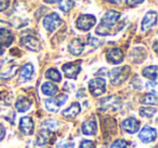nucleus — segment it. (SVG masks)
<instances>
[{
	"instance_id": "nucleus-1",
	"label": "nucleus",
	"mask_w": 158,
	"mask_h": 148,
	"mask_svg": "<svg viewBox=\"0 0 158 148\" xmlns=\"http://www.w3.org/2000/svg\"><path fill=\"white\" fill-rule=\"evenodd\" d=\"M120 18V12L116 10H108L103 15L100 25L97 27L95 33L100 36H108L110 35L113 27L117 24L118 20Z\"/></svg>"
},
{
	"instance_id": "nucleus-2",
	"label": "nucleus",
	"mask_w": 158,
	"mask_h": 148,
	"mask_svg": "<svg viewBox=\"0 0 158 148\" xmlns=\"http://www.w3.org/2000/svg\"><path fill=\"white\" fill-rule=\"evenodd\" d=\"M130 67L129 66H123V67H115L108 72L110 83L113 85H119L129 77Z\"/></svg>"
},
{
	"instance_id": "nucleus-3",
	"label": "nucleus",
	"mask_w": 158,
	"mask_h": 148,
	"mask_svg": "<svg viewBox=\"0 0 158 148\" xmlns=\"http://www.w3.org/2000/svg\"><path fill=\"white\" fill-rule=\"evenodd\" d=\"M88 87L93 96H100L106 91V81L103 78H93L89 81Z\"/></svg>"
},
{
	"instance_id": "nucleus-4",
	"label": "nucleus",
	"mask_w": 158,
	"mask_h": 148,
	"mask_svg": "<svg viewBox=\"0 0 158 148\" xmlns=\"http://www.w3.org/2000/svg\"><path fill=\"white\" fill-rule=\"evenodd\" d=\"M97 23V18L95 16L91 15V14H82L78 18L76 22L77 28L80 29L82 31H88L92 28Z\"/></svg>"
},
{
	"instance_id": "nucleus-5",
	"label": "nucleus",
	"mask_w": 158,
	"mask_h": 148,
	"mask_svg": "<svg viewBox=\"0 0 158 148\" xmlns=\"http://www.w3.org/2000/svg\"><path fill=\"white\" fill-rule=\"evenodd\" d=\"M67 101V95L66 94H60L57 97L55 98H48L44 101V105L46 108L51 113H57L60 109V107L63 104H65V102Z\"/></svg>"
},
{
	"instance_id": "nucleus-6",
	"label": "nucleus",
	"mask_w": 158,
	"mask_h": 148,
	"mask_svg": "<svg viewBox=\"0 0 158 148\" xmlns=\"http://www.w3.org/2000/svg\"><path fill=\"white\" fill-rule=\"evenodd\" d=\"M62 20L57 13H51L44 20V26L48 31H54L61 26Z\"/></svg>"
},
{
	"instance_id": "nucleus-7",
	"label": "nucleus",
	"mask_w": 158,
	"mask_h": 148,
	"mask_svg": "<svg viewBox=\"0 0 158 148\" xmlns=\"http://www.w3.org/2000/svg\"><path fill=\"white\" fill-rule=\"evenodd\" d=\"M65 76L68 79H76L78 74L81 70V66H80V62H75V63H67L64 64L62 66Z\"/></svg>"
},
{
	"instance_id": "nucleus-8",
	"label": "nucleus",
	"mask_w": 158,
	"mask_h": 148,
	"mask_svg": "<svg viewBox=\"0 0 158 148\" xmlns=\"http://www.w3.org/2000/svg\"><path fill=\"white\" fill-rule=\"evenodd\" d=\"M156 137H157V131H156V129L149 125H145L139 133V138L143 143H152L155 141Z\"/></svg>"
},
{
	"instance_id": "nucleus-9",
	"label": "nucleus",
	"mask_w": 158,
	"mask_h": 148,
	"mask_svg": "<svg viewBox=\"0 0 158 148\" xmlns=\"http://www.w3.org/2000/svg\"><path fill=\"white\" fill-rule=\"evenodd\" d=\"M21 43L27 48L28 50L34 51V52H37V51L40 50V42L35 36L33 35H26L23 36L21 38Z\"/></svg>"
},
{
	"instance_id": "nucleus-10",
	"label": "nucleus",
	"mask_w": 158,
	"mask_h": 148,
	"mask_svg": "<svg viewBox=\"0 0 158 148\" xmlns=\"http://www.w3.org/2000/svg\"><path fill=\"white\" fill-rule=\"evenodd\" d=\"M106 59L110 64H120L123 61V52L119 48H112L106 51Z\"/></svg>"
},
{
	"instance_id": "nucleus-11",
	"label": "nucleus",
	"mask_w": 158,
	"mask_h": 148,
	"mask_svg": "<svg viewBox=\"0 0 158 148\" xmlns=\"http://www.w3.org/2000/svg\"><path fill=\"white\" fill-rule=\"evenodd\" d=\"M121 126H123V131H126L127 133L134 134V133L139 132V130H140V122L135 118L130 117L123 120V123H121Z\"/></svg>"
},
{
	"instance_id": "nucleus-12",
	"label": "nucleus",
	"mask_w": 158,
	"mask_h": 148,
	"mask_svg": "<svg viewBox=\"0 0 158 148\" xmlns=\"http://www.w3.org/2000/svg\"><path fill=\"white\" fill-rule=\"evenodd\" d=\"M157 22V13L156 11H149L146 13V15L144 16L142 23H141V28L143 31H146L147 29H151L152 27H154Z\"/></svg>"
},
{
	"instance_id": "nucleus-13",
	"label": "nucleus",
	"mask_w": 158,
	"mask_h": 148,
	"mask_svg": "<svg viewBox=\"0 0 158 148\" xmlns=\"http://www.w3.org/2000/svg\"><path fill=\"white\" fill-rule=\"evenodd\" d=\"M84 49H85V43L82 42L81 39H78V38L73 39L69 42V44H68V51H69L70 54L75 55V56L81 54Z\"/></svg>"
},
{
	"instance_id": "nucleus-14",
	"label": "nucleus",
	"mask_w": 158,
	"mask_h": 148,
	"mask_svg": "<svg viewBox=\"0 0 158 148\" xmlns=\"http://www.w3.org/2000/svg\"><path fill=\"white\" fill-rule=\"evenodd\" d=\"M20 130L25 135H31L34 133V122L31 117H23L20 120Z\"/></svg>"
},
{
	"instance_id": "nucleus-15",
	"label": "nucleus",
	"mask_w": 158,
	"mask_h": 148,
	"mask_svg": "<svg viewBox=\"0 0 158 148\" xmlns=\"http://www.w3.org/2000/svg\"><path fill=\"white\" fill-rule=\"evenodd\" d=\"M120 104V100L117 96H110L102 100L101 108L103 110H110V109H117Z\"/></svg>"
},
{
	"instance_id": "nucleus-16",
	"label": "nucleus",
	"mask_w": 158,
	"mask_h": 148,
	"mask_svg": "<svg viewBox=\"0 0 158 148\" xmlns=\"http://www.w3.org/2000/svg\"><path fill=\"white\" fill-rule=\"evenodd\" d=\"M98 131V124L94 120H87L82 123L81 125V132L85 135H94L97 134Z\"/></svg>"
},
{
	"instance_id": "nucleus-17",
	"label": "nucleus",
	"mask_w": 158,
	"mask_h": 148,
	"mask_svg": "<svg viewBox=\"0 0 158 148\" xmlns=\"http://www.w3.org/2000/svg\"><path fill=\"white\" fill-rule=\"evenodd\" d=\"M31 106V101L26 96H20L15 103V109L19 113H25Z\"/></svg>"
},
{
	"instance_id": "nucleus-18",
	"label": "nucleus",
	"mask_w": 158,
	"mask_h": 148,
	"mask_svg": "<svg viewBox=\"0 0 158 148\" xmlns=\"http://www.w3.org/2000/svg\"><path fill=\"white\" fill-rule=\"evenodd\" d=\"M34 74V66L31 63H26L22 68H21L20 72V80L21 82H25V81L29 80V79L33 77Z\"/></svg>"
},
{
	"instance_id": "nucleus-19",
	"label": "nucleus",
	"mask_w": 158,
	"mask_h": 148,
	"mask_svg": "<svg viewBox=\"0 0 158 148\" xmlns=\"http://www.w3.org/2000/svg\"><path fill=\"white\" fill-rule=\"evenodd\" d=\"M13 41V35L11 31L7 28H0V46L9 47Z\"/></svg>"
},
{
	"instance_id": "nucleus-20",
	"label": "nucleus",
	"mask_w": 158,
	"mask_h": 148,
	"mask_svg": "<svg viewBox=\"0 0 158 148\" xmlns=\"http://www.w3.org/2000/svg\"><path fill=\"white\" fill-rule=\"evenodd\" d=\"M80 110H81L80 104H79V103H73L68 108L64 109V110L62 111V116L65 118H70V119H73V118H75L80 113Z\"/></svg>"
},
{
	"instance_id": "nucleus-21",
	"label": "nucleus",
	"mask_w": 158,
	"mask_h": 148,
	"mask_svg": "<svg viewBox=\"0 0 158 148\" xmlns=\"http://www.w3.org/2000/svg\"><path fill=\"white\" fill-rule=\"evenodd\" d=\"M41 91L44 95L54 96L57 93V91H59V88H57L56 84H54L52 82H44L41 85Z\"/></svg>"
},
{
	"instance_id": "nucleus-22",
	"label": "nucleus",
	"mask_w": 158,
	"mask_h": 148,
	"mask_svg": "<svg viewBox=\"0 0 158 148\" xmlns=\"http://www.w3.org/2000/svg\"><path fill=\"white\" fill-rule=\"evenodd\" d=\"M142 75L145 78L149 79V80L156 81L157 80V66L153 65V66H148V67L144 68L142 72Z\"/></svg>"
},
{
	"instance_id": "nucleus-23",
	"label": "nucleus",
	"mask_w": 158,
	"mask_h": 148,
	"mask_svg": "<svg viewBox=\"0 0 158 148\" xmlns=\"http://www.w3.org/2000/svg\"><path fill=\"white\" fill-rule=\"evenodd\" d=\"M49 134H50V132L44 131V130H41L40 132H38L37 136H36V144H37L38 146L46 145L49 141Z\"/></svg>"
},
{
	"instance_id": "nucleus-24",
	"label": "nucleus",
	"mask_w": 158,
	"mask_h": 148,
	"mask_svg": "<svg viewBox=\"0 0 158 148\" xmlns=\"http://www.w3.org/2000/svg\"><path fill=\"white\" fill-rule=\"evenodd\" d=\"M57 126H59V123H57L55 120L53 119H48L46 120V121H44L41 123V128L42 130L44 131H48V132H54L55 130L57 129Z\"/></svg>"
},
{
	"instance_id": "nucleus-25",
	"label": "nucleus",
	"mask_w": 158,
	"mask_h": 148,
	"mask_svg": "<svg viewBox=\"0 0 158 148\" xmlns=\"http://www.w3.org/2000/svg\"><path fill=\"white\" fill-rule=\"evenodd\" d=\"M44 76H46V78L50 79V80H52V81H55V82H60V81L62 80L61 74H60L55 68H50V69H48L46 72V74H44Z\"/></svg>"
},
{
	"instance_id": "nucleus-26",
	"label": "nucleus",
	"mask_w": 158,
	"mask_h": 148,
	"mask_svg": "<svg viewBox=\"0 0 158 148\" xmlns=\"http://www.w3.org/2000/svg\"><path fill=\"white\" fill-rule=\"evenodd\" d=\"M156 108L154 107H141L140 115L144 118H152L156 113Z\"/></svg>"
},
{
	"instance_id": "nucleus-27",
	"label": "nucleus",
	"mask_w": 158,
	"mask_h": 148,
	"mask_svg": "<svg viewBox=\"0 0 158 148\" xmlns=\"http://www.w3.org/2000/svg\"><path fill=\"white\" fill-rule=\"evenodd\" d=\"M74 6V1L73 0H61L59 3V8L60 10H62L63 12H68Z\"/></svg>"
},
{
	"instance_id": "nucleus-28",
	"label": "nucleus",
	"mask_w": 158,
	"mask_h": 148,
	"mask_svg": "<svg viewBox=\"0 0 158 148\" xmlns=\"http://www.w3.org/2000/svg\"><path fill=\"white\" fill-rule=\"evenodd\" d=\"M142 103H144V104H149V105H154V106H156L157 105V96H156V94H153V93H149V94H146V95L144 96V98H143Z\"/></svg>"
},
{
	"instance_id": "nucleus-29",
	"label": "nucleus",
	"mask_w": 158,
	"mask_h": 148,
	"mask_svg": "<svg viewBox=\"0 0 158 148\" xmlns=\"http://www.w3.org/2000/svg\"><path fill=\"white\" fill-rule=\"evenodd\" d=\"M110 148H128V144L125 139H116L110 145Z\"/></svg>"
},
{
	"instance_id": "nucleus-30",
	"label": "nucleus",
	"mask_w": 158,
	"mask_h": 148,
	"mask_svg": "<svg viewBox=\"0 0 158 148\" xmlns=\"http://www.w3.org/2000/svg\"><path fill=\"white\" fill-rule=\"evenodd\" d=\"M79 148H95V144L90 139H84L79 144Z\"/></svg>"
},
{
	"instance_id": "nucleus-31",
	"label": "nucleus",
	"mask_w": 158,
	"mask_h": 148,
	"mask_svg": "<svg viewBox=\"0 0 158 148\" xmlns=\"http://www.w3.org/2000/svg\"><path fill=\"white\" fill-rule=\"evenodd\" d=\"M146 88L149 90V92L153 94H156V88H157V84H156V81H149V82L146 83Z\"/></svg>"
},
{
	"instance_id": "nucleus-32",
	"label": "nucleus",
	"mask_w": 158,
	"mask_h": 148,
	"mask_svg": "<svg viewBox=\"0 0 158 148\" xmlns=\"http://www.w3.org/2000/svg\"><path fill=\"white\" fill-rule=\"evenodd\" d=\"M74 147V143L73 142L67 141H62L61 143L57 145V148H73Z\"/></svg>"
},
{
	"instance_id": "nucleus-33",
	"label": "nucleus",
	"mask_w": 158,
	"mask_h": 148,
	"mask_svg": "<svg viewBox=\"0 0 158 148\" xmlns=\"http://www.w3.org/2000/svg\"><path fill=\"white\" fill-rule=\"evenodd\" d=\"M10 0H0V12L5 11L9 8Z\"/></svg>"
},
{
	"instance_id": "nucleus-34",
	"label": "nucleus",
	"mask_w": 158,
	"mask_h": 148,
	"mask_svg": "<svg viewBox=\"0 0 158 148\" xmlns=\"http://www.w3.org/2000/svg\"><path fill=\"white\" fill-rule=\"evenodd\" d=\"M144 0H126V2H127L128 6H130V7H134V6L139 5V3L143 2Z\"/></svg>"
},
{
	"instance_id": "nucleus-35",
	"label": "nucleus",
	"mask_w": 158,
	"mask_h": 148,
	"mask_svg": "<svg viewBox=\"0 0 158 148\" xmlns=\"http://www.w3.org/2000/svg\"><path fill=\"white\" fill-rule=\"evenodd\" d=\"M5 137H6V129L2 124L0 123V142L2 141Z\"/></svg>"
},
{
	"instance_id": "nucleus-36",
	"label": "nucleus",
	"mask_w": 158,
	"mask_h": 148,
	"mask_svg": "<svg viewBox=\"0 0 158 148\" xmlns=\"http://www.w3.org/2000/svg\"><path fill=\"white\" fill-rule=\"evenodd\" d=\"M89 42H90V44H92V46L97 47L98 44H99V41H98V39H95V38L93 37H89Z\"/></svg>"
},
{
	"instance_id": "nucleus-37",
	"label": "nucleus",
	"mask_w": 158,
	"mask_h": 148,
	"mask_svg": "<svg viewBox=\"0 0 158 148\" xmlns=\"http://www.w3.org/2000/svg\"><path fill=\"white\" fill-rule=\"evenodd\" d=\"M108 2H112V3H116V5H118V3L121 2V0H107Z\"/></svg>"
},
{
	"instance_id": "nucleus-38",
	"label": "nucleus",
	"mask_w": 158,
	"mask_h": 148,
	"mask_svg": "<svg viewBox=\"0 0 158 148\" xmlns=\"http://www.w3.org/2000/svg\"><path fill=\"white\" fill-rule=\"evenodd\" d=\"M47 3H54V2H56V1H59V0H44Z\"/></svg>"
},
{
	"instance_id": "nucleus-39",
	"label": "nucleus",
	"mask_w": 158,
	"mask_h": 148,
	"mask_svg": "<svg viewBox=\"0 0 158 148\" xmlns=\"http://www.w3.org/2000/svg\"><path fill=\"white\" fill-rule=\"evenodd\" d=\"M2 53H3V49H2V47L0 46V56L2 55Z\"/></svg>"
},
{
	"instance_id": "nucleus-40",
	"label": "nucleus",
	"mask_w": 158,
	"mask_h": 148,
	"mask_svg": "<svg viewBox=\"0 0 158 148\" xmlns=\"http://www.w3.org/2000/svg\"><path fill=\"white\" fill-rule=\"evenodd\" d=\"M2 24H3V22H2V21H0V27L2 26Z\"/></svg>"
},
{
	"instance_id": "nucleus-41",
	"label": "nucleus",
	"mask_w": 158,
	"mask_h": 148,
	"mask_svg": "<svg viewBox=\"0 0 158 148\" xmlns=\"http://www.w3.org/2000/svg\"><path fill=\"white\" fill-rule=\"evenodd\" d=\"M42 148H50V147H42Z\"/></svg>"
}]
</instances>
